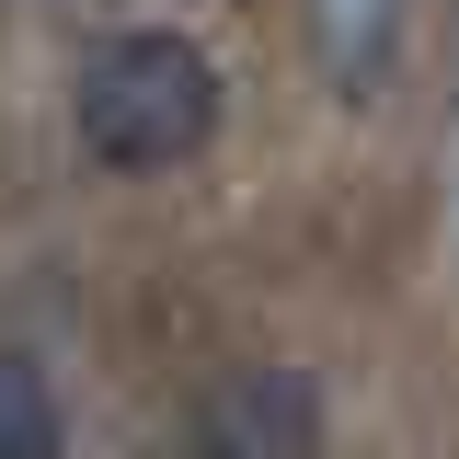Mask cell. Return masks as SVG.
Segmentation results:
<instances>
[{"instance_id": "obj_1", "label": "cell", "mask_w": 459, "mask_h": 459, "mask_svg": "<svg viewBox=\"0 0 459 459\" xmlns=\"http://www.w3.org/2000/svg\"><path fill=\"white\" fill-rule=\"evenodd\" d=\"M219 115H230L219 57L195 47V35H172V23L104 35V47L81 57V81H69V126H81V150L104 172H184V161H207Z\"/></svg>"}, {"instance_id": "obj_2", "label": "cell", "mask_w": 459, "mask_h": 459, "mask_svg": "<svg viewBox=\"0 0 459 459\" xmlns=\"http://www.w3.org/2000/svg\"><path fill=\"white\" fill-rule=\"evenodd\" d=\"M184 459H322V379L310 368H230L184 413Z\"/></svg>"}, {"instance_id": "obj_3", "label": "cell", "mask_w": 459, "mask_h": 459, "mask_svg": "<svg viewBox=\"0 0 459 459\" xmlns=\"http://www.w3.org/2000/svg\"><path fill=\"white\" fill-rule=\"evenodd\" d=\"M402 23H413V0H299V35H310V69L333 104H379Z\"/></svg>"}, {"instance_id": "obj_4", "label": "cell", "mask_w": 459, "mask_h": 459, "mask_svg": "<svg viewBox=\"0 0 459 459\" xmlns=\"http://www.w3.org/2000/svg\"><path fill=\"white\" fill-rule=\"evenodd\" d=\"M0 459H69V402L23 344H0Z\"/></svg>"}]
</instances>
